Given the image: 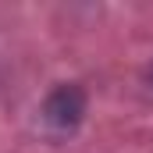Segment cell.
I'll list each match as a JSON object with an SVG mask.
<instances>
[{
  "label": "cell",
  "mask_w": 153,
  "mask_h": 153,
  "mask_svg": "<svg viewBox=\"0 0 153 153\" xmlns=\"http://www.w3.org/2000/svg\"><path fill=\"white\" fill-rule=\"evenodd\" d=\"M82 111H85V100H82V93H78L75 85H61V89L46 100V121L57 125V128L78 125Z\"/></svg>",
  "instance_id": "1"
}]
</instances>
